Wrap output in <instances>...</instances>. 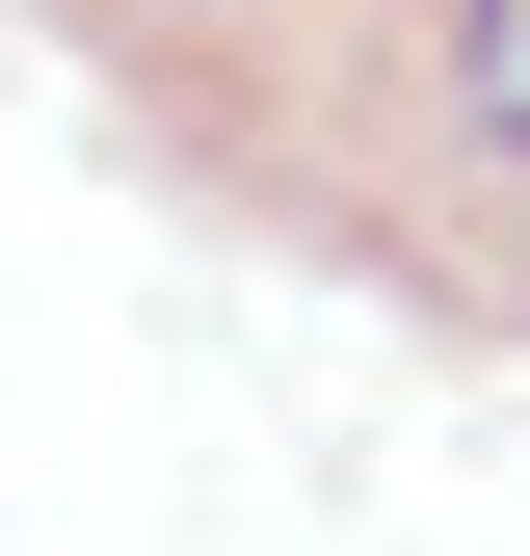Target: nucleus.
<instances>
[{
  "label": "nucleus",
  "mask_w": 530,
  "mask_h": 556,
  "mask_svg": "<svg viewBox=\"0 0 530 556\" xmlns=\"http://www.w3.org/2000/svg\"><path fill=\"white\" fill-rule=\"evenodd\" d=\"M478 160L530 186V0H478Z\"/></svg>",
  "instance_id": "1"
}]
</instances>
